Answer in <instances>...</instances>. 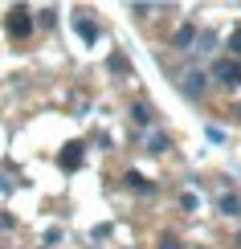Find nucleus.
I'll list each match as a JSON object with an SVG mask.
<instances>
[{
	"instance_id": "obj_1",
	"label": "nucleus",
	"mask_w": 241,
	"mask_h": 249,
	"mask_svg": "<svg viewBox=\"0 0 241 249\" xmlns=\"http://www.w3.org/2000/svg\"><path fill=\"white\" fill-rule=\"evenodd\" d=\"M213 78H217V82H225V86H241V61L221 57V61L213 66Z\"/></svg>"
},
{
	"instance_id": "obj_2",
	"label": "nucleus",
	"mask_w": 241,
	"mask_h": 249,
	"mask_svg": "<svg viewBox=\"0 0 241 249\" xmlns=\"http://www.w3.org/2000/svg\"><path fill=\"white\" fill-rule=\"evenodd\" d=\"M8 33L13 37H29L33 33V17H29V8H13V13H8Z\"/></svg>"
},
{
	"instance_id": "obj_3",
	"label": "nucleus",
	"mask_w": 241,
	"mask_h": 249,
	"mask_svg": "<svg viewBox=\"0 0 241 249\" xmlns=\"http://www.w3.org/2000/svg\"><path fill=\"white\" fill-rule=\"evenodd\" d=\"M57 163H61V172H78L82 168V143H70V147L57 155Z\"/></svg>"
},
{
	"instance_id": "obj_4",
	"label": "nucleus",
	"mask_w": 241,
	"mask_h": 249,
	"mask_svg": "<svg viewBox=\"0 0 241 249\" xmlns=\"http://www.w3.org/2000/svg\"><path fill=\"white\" fill-rule=\"evenodd\" d=\"M204 70H188V74H184V90H188V94H196V90H204Z\"/></svg>"
},
{
	"instance_id": "obj_5",
	"label": "nucleus",
	"mask_w": 241,
	"mask_h": 249,
	"mask_svg": "<svg viewBox=\"0 0 241 249\" xmlns=\"http://www.w3.org/2000/svg\"><path fill=\"white\" fill-rule=\"evenodd\" d=\"M172 45H176V49H188V45H196V29H192V25H184V29H176V37H172Z\"/></svg>"
},
{
	"instance_id": "obj_6",
	"label": "nucleus",
	"mask_w": 241,
	"mask_h": 249,
	"mask_svg": "<svg viewBox=\"0 0 241 249\" xmlns=\"http://www.w3.org/2000/svg\"><path fill=\"white\" fill-rule=\"evenodd\" d=\"M78 37L86 41V45H94V41H98V25H94V20H86V17H82V20H78Z\"/></svg>"
},
{
	"instance_id": "obj_7",
	"label": "nucleus",
	"mask_w": 241,
	"mask_h": 249,
	"mask_svg": "<svg viewBox=\"0 0 241 249\" xmlns=\"http://www.w3.org/2000/svg\"><path fill=\"white\" fill-rule=\"evenodd\" d=\"M217 209H221L225 216H237V213H241V200H237V196H229V192H225L221 200H217Z\"/></svg>"
},
{
	"instance_id": "obj_8",
	"label": "nucleus",
	"mask_w": 241,
	"mask_h": 249,
	"mask_svg": "<svg viewBox=\"0 0 241 249\" xmlns=\"http://www.w3.org/2000/svg\"><path fill=\"white\" fill-rule=\"evenodd\" d=\"M127 188H135V192H151V180H148V176H139V172H127Z\"/></svg>"
},
{
	"instance_id": "obj_9",
	"label": "nucleus",
	"mask_w": 241,
	"mask_h": 249,
	"mask_svg": "<svg viewBox=\"0 0 241 249\" xmlns=\"http://www.w3.org/2000/svg\"><path fill=\"white\" fill-rule=\"evenodd\" d=\"M164 147H167V135H164V131H155L151 139H148V151H164Z\"/></svg>"
},
{
	"instance_id": "obj_10",
	"label": "nucleus",
	"mask_w": 241,
	"mask_h": 249,
	"mask_svg": "<svg viewBox=\"0 0 241 249\" xmlns=\"http://www.w3.org/2000/svg\"><path fill=\"white\" fill-rule=\"evenodd\" d=\"M131 119L143 127V123H151V110H148V107H131Z\"/></svg>"
},
{
	"instance_id": "obj_11",
	"label": "nucleus",
	"mask_w": 241,
	"mask_h": 249,
	"mask_svg": "<svg viewBox=\"0 0 241 249\" xmlns=\"http://www.w3.org/2000/svg\"><path fill=\"white\" fill-rule=\"evenodd\" d=\"M229 49H233V53H241V29H233V33H229V41H225Z\"/></svg>"
},
{
	"instance_id": "obj_12",
	"label": "nucleus",
	"mask_w": 241,
	"mask_h": 249,
	"mask_svg": "<svg viewBox=\"0 0 241 249\" xmlns=\"http://www.w3.org/2000/svg\"><path fill=\"white\" fill-rule=\"evenodd\" d=\"M37 20H41V25H45V29H49V25H54V20H57V13H54V8H41V17H37Z\"/></svg>"
},
{
	"instance_id": "obj_13",
	"label": "nucleus",
	"mask_w": 241,
	"mask_h": 249,
	"mask_svg": "<svg viewBox=\"0 0 241 249\" xmlns=\"http://www.w3.org/2000/svg\"><path fill=\"white\" fill-rule=\"evenodd\" d=\"M160 249H184V245L176 241V237H160Z\"/></svg>"
}]
</instances>
